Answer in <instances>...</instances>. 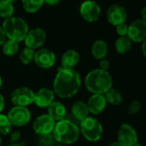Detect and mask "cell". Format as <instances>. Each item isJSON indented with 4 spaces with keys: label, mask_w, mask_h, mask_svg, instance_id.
<instances>
[{
    "label": "cell",
    "mask_w": 146,
    "mask_h": 146,
    "mask_svg": "<svg viewBox=\"0 0 146 146\" xmlns=\"http://www.w3.org/2000/svg\"><path fill=\"white\" fill-rule=\"evenodd\" d=\"M81 86L80 74L74 70L59 68L53 82L54 93L62 98H69L74 96Z\"/></svg>",
    "instance_id": "6da1fadb"
},
{
    "label": "cell",
    "mask_w": 146,
    "mask_h": 146,
    "mask_svg": "<svg viewBox=\"0 0 146 146\" xmlns=\"http://www.w3.org/2000/svg\"><path fill=\"white\" fill-rule=\"evenodd\" d=\"M86 89L93 94H104L113 86V79L109 72L97 68L90 71L86 76Z\"/></svg>",
    "instance_id": "7a4b0ae2"
},
{
    "label": "cell",
    "mask_w": 146,
    "mask_h": 146,
    "mask_svg": "<svg viewBox=\"0 0 146 146\" xmlns=\"http://www.w3.org/2000/svg\"><path fill=\"white\" fill-rule=\"evenodd\" d=\"M79 126L74 122L63 119L55 125L52 134L55 140L62 145H68L75 143L80 136Z\"/></svg>",
    "instance_id": "3957f363"
},
{
    "label": "cell",
    "mask_w": 146,
    "mask_h": 146,
    "mask_svg": "<svg viewBox=\"0 0 146 146\" xmlns=\"http://www.w3.org/2000/svg\"><path fill=\"white\" fill-rule=\"evenodd\" d=\"M2 28L8 39L15 41L17 43L24 40L29 31L28 25L24 19L14 16L3 21Z\"/></svg>",
    "instance_id": "277c9868"
},
{
    "label": "cell",
    "mask_w": 146,
    "mask_h": 146,
    "mask_svg": "<svg viewBox=\"0 0 146 146\" xmlns=\"http://www.w3.org/2000/svg\"><path fill=\"white\" fill-rule=\"evenodd\" d=\"M80 132L91 142L98 141L103 135V127L100 121L94 117H86L80 123Z\"/></svg>",
    "instance_id": "5b68a950"
},
{
    "label": "cell",
    "mask_w": 146,
    "mask_h": 146,
    "mask_svg": "<svg viewBox=\"0 0 146 146\" xmlns=\"http://www.w3.org/2000/svg\"><path fill=\"white\" fill-rule=\"evenodd\" d=\"M34 92L27 87H18L10 94V100L15 106L26 107L33 103Z\"/></svg>",
    "instance_id": "8992f818"
},
{
    "label": "cell",
    "mask_w": 146,
    "mask_h": 146,
    "mask_svg": "<svg viewBox=\"0 0 146 146\" xmlns=\"http://www.w3.org/2000/svg\"><path fill=\"white\" fill-rule=\"evenodd\" d=\"M7 117L11 125L23 127L30 121L31 113L26 107L15 106L9 111Z\"/></svg>",
    "instance_id": "52a82bcc"
},
{
    "label": "cell",
    "mask_w": 146,
    "mask_h": 146,
    "mask_svg": "<svg viewBox=\"0 0 146 146\" xmlns=\"http://www.w3.org/2000/svg\"><path fill=\"white\" fill-rule=\"evenodd\" d=\"M117 141L122 146H133L138 142V134L131 125L123 123L119 127Z\"/></svg>",
    "instance_id": "ba28073f"
},
{
    "label": "cell",
    "mask_w": 146,
    "mask_h": 146,
    "mask_svg": "<svg viewBox=\"0 0 146 146\" xmlns=\"http://www.w3.org/2000/svg\"><path fill=\"white\" fill-rule=\"evenodd\" d=\"M46 37L47 35L44 29L40 27H35L28 31L24 41L27 48L35 50L41 47L44 44Z\"/></svg>",
    "instance_id": "9c48e42d"
},
{
    "label": "cell",
    "mask_w": 146,
    "mask_h": 146,
    "mask_svg": "<svg viewBox=\"0 0 146 146\" xmlns=\"http://www.w3.org/2000/svg\"><path fill=\"white\" fill-rule=\"evenodd\" d=\"M80 13L87 22H96L101 15V8L94 1H86L80 5Z\"/></svg>",
    "instance_id": "30bf717a"
},
{
    "label": "cell",
    "mask_w": 146,
    "mask_h": 146,
    "mask_svg": "<svg viewBox=\"0 0 146 146\" xmlns=\"http://www.w3.org/2000/svg\"><path fill=\"white\" fill-rule=\"evenodd\" d=\"M127 37L131 40V42H144L146 38V21L138 19L131 23L128 27Z\"/></svg>",
    "instance_id": "8fae6325"
},
{
    "label": "cell",
    "mask_w": 146,
    "mask_h": 146,
    "mask_svg": "<svg viewBox=\"0 0 146 146\" xmlns=\"http://www.w3.org/2000/svg\"><path fill=\"white\" fill-rule=\"evenodd\" d=\"M127 18V12L125 7L120 3L112 4L107 10V20L114 26L125 23Z\"/></svg>",
    "instance_id": "7c38bea8"
},
{
    "label": "cell",
    "mask_w": 146,
    "mask_h": 146,
    "mask_svg": "<svg viewBox=\"0 0 146 146\" xmlns=\"http://www.w3.org/2000/svg\"><path fill=\"white\" fill-rule=\"evenodd\" d=\"M56 121L48 115H42L38 116L33 122V127L35 133L39 135L52 133Z\"/></svg>",
    "instance_id": "4fadbf2b"
},
{
    "label": "cell",
    "mask_w": 146,
    "mask_h": 146,
    "mask_svg": "<svg viewBox=\"0 0 146 146\" xmlns=\"http://www.w3.org/2000/svg\"><path fill=\"white\" fill-rule=\"evenodd\" d=\"M34 62L41 68H50L56 62V56L48 49H40L34 53Z\"/></svg>",
    "instance_id": "5bb4252c"
},
{
    "label": "cell",
    "mask_w": 146,
    "mask_h": 146,
    "mask_svg": "<svg viewBox=\"0 0 146 146\" xmlns=\"http://www.w3.org/2000/svg\"><path fill=\"white\" fill-rule=\"evenodd\" d=\"M89 115V111H88V108L87 105L85 102L81 101V100H78L76 102H74L71 107V118L65 116V119L74 122V124L80 125V123L86 119V117H88Z\"/></svg>",
    "instance_id": "9a60e30c"
},
{
    "label": "cell",
    "mask_w": 146,
    "mask_h": 146,
    "mask_svg": "<svg viewBox=\"0 0 146 146\" xmlns=\"http://www.w3.org/2000/svg\"><path fill=\"white\" fill-rule=\"evenodd\" d=\"M55 93L48 88H41L34 93L33 103L39 108L48 107L54 102Z\"/></svg>",
    "instance_id": "2e32d148"
},
{
    "label": "cell",
    "mask_w": 146,
    "mask_h": 146,
    "mask_svg": "<svg viewBox=\"0 0 146 146\" xmlns=\"http://www.w3.org/2000/svg\"><path fill=\"white\" fill-rule=\"evenodd\" d=\"M86 105L89 113H92V115H99L105 110L107 102L104 94H93L89 98Z\"/></svg>",
    "instance_id": "e0dca14e"
},
{
    "label": "cell",
    "mask_w": 146,
    "mask_h": 146,
    "mask_svg": "<svg viewBox=\"0 0 146 146\" xmlns=\"http://www.w3.org/2000/svg\"><path fill=\"white\" fill-rule=\"evenodd\" d=\"M48 115H50L55 121H60L65 119L67 115V110L63 104L58 101L52 102L48 106Z\"/></svg>",
    "instance_id": "ac0fdd59"
},
{
    "label": "cell",
    "mask_w": 146,
    "mask_h": 146,
    "mask_svg": "<svg viewBox=\"0 0 146 146\" xmlns=\"http://www.w3.org/2000/svg\"><path fill=\"white\" fill-rule=\"evenodd\" d=\"M80 60V54L75 50H68L63 55L61 58V64L62 68L72 69L74 68Z\"/></svg>",
    "instance_id": "d6986e66"
},
{
    "label": "cell",
    "mask_w": 146,
    "mask_h": 146,
    "mask_svg": "<svg viewBox=\"0 0 146 146\" xmlns=\"http://www.w3.org/2000/svg\"><path fill=\"white\" fill-rule=\"evenodd\" d=\"M108 50H109L108 44L103 39H98L92 44V54L98 60H102L105 58L108 53Z\"/></svg>",
    "instance_id": "ffe728a7"
},
{
    "label": "cell",
    "mask_w": 146,
    "mask_h": 146,
    "mask_svg": "<svg viewBox=\"0 0 146 146\" xmlns=\"http://www.w3.org/2000/svg\"><path fill=\"white\" fill-rule=\"evenodd\" d=\"M104 95L107 104H110L111 105L117 106V105L121 104V103L123 102V98H122L121 93L116 89L111 88Z\"/></svg>",
    "instance_id": "44dd1931"
},
{
    "label": "cell",
    "mask_w": 146,
    "mask_h": 146,
    "mask_svg": "<svg viewBox=\"0 0 146 146\" xmlns=\"http://www.w3.org/2000/svg\"><path fill=\"white\" fill-rule=\"evenodd\" d=\"M131 45L132 42L127 36L118 38L115 43V50L120 54H125L129 51V50L131 49Z\"/></svg>",
    "instance_id": "7402d4cb"
},
{
    "label": "cell",
    "mask_w": 146,
    "mask_h": 146,
    "mask_svg": "<svg viewBox=\"0 0 146 146\" xmlns=\"http://www.w3.org/2000/svg\"><path fill=\"white\" fill-rule=\"evenodd\" d=\"M44 1H39V0H24L22 1V7L23 9L28 12V13H35L38 10H39L43 4H44Z\"/></svg>",
    "instance_id": "603a6c76"
},
{
    "label": "cell",
    "mask_w": 146,
    "mask_h": 146,
    "mask_svg": "<svg viewBox=\"0 0 146 146\" xmlns=\"http://www.w3.org/2000/svg\"><path fill=\"white\" fill-rule=\"evenodd\" d=\"M14 5L10 1H0V17L8 19L14 14Z\"/></svg>",
    "instance_id": "cb8c5ba5"
},
{
    "label": "cell",
    "mask_w": 146,
    "mask_h": 146,
    "mask_svg": "<svg viewBox=\"0 0 146 146\" xmlns=\"http://www.w3.org/2000/svg\"><path fill=\"white\" fill-rule=\"evenodd\" d=\"M19 50V43L8 39L3 44V51L6 56H12L17 53Z\"/></svg>",
    "instance_id": "d4e9b609"
},
{
    "label": "cell",
    "mask_w": 146,
    "mask_h": 146,
    "mask_svg": "<svg viewBox=\"0 0 146 146\" xmlns=\"http://www.w3.org/2000/svg\"><path fill=\"white\" fill-rule=\"evenodd\" d=\"M34 50H32L30 48H24L20 54V61L23 64H29L33 61L34 58Z\"/></svg>",
    "instance_id": "484cf974"
},
{
    "label": "cell",
    "mask_w": 146,
    "mask_h": 146,
    "mask_svg": "<svg viewBox=\"0 0 146 146\" xmlns=\"http://www.w3.org/2000/svg\"><path fill=\"white\" fill-rule=\"evenodd\" d=\"M12 128V125L9 122L7 115L0 114V134L8 135Z\"/></svg>",
    "instance_id": "4316f807"
},
{
    "label": "cell",
    "mask_w": 146,
    "mask_h": 146,
    "mask_svg": "<svg viewBox=\"0 0 146 146\" xmlns=\"http://www.w3.org/2000/svg\"><path fill=\"white\" fill-rule=\"evenodd\" d=\"M38 141L39 146H53L55 145V142H56L52 133L39 135Z\"/></svg>",
    "instance_id": "83f0119b"
},
{
    "label": "cell",
    "mask_w": 146,
    "mask_h": 146,
    "mask_svg": "<svg viewBox=\"0 0 146 146\" xmlns=\"http://www.w3.org/2000/svg\"><path fill=\"white\" fill-rule=\"evenodd\" d=\"M140 108H141V104L139 100H134L133 101L130 105L128 106V114L133 115H135L137 114L139 110H140Z\"/></svg>",
    "instance_id": "f1b7e54d"
},
{
    "label": "cell",
    "mask_w": 146,
    "mask_h": 146,
    "mask_svg": "<svg viewBox=\"0 0 146 146\" xmlns=\"http://www.w3.org/2000/svg\"><path fill=\"white\" fill-rule=\"evenodd\" d=\"M127 30H128V26L126 23H122V24H120V25H118V26L115 27L116 33L120 37H125V36H127Z\"/></svg>",
    "instance_id": "f546056e"
},
{
    "label": "cell",
    "mask_w": 146,
    "mask_h": 146,
    "mask_svg": "<svg viewBox=\"0 0 146 146\" xmlns=\"http://www.w3.org/2000/svg\"><path fill=\"white\" fill-rule=\"evenodd\" d=\"M99 65H100V69L101 70L108 72L109 68H110V60H108L106 58H104V59L100 60Z\"/></svg>",
    "instance_id": "4dcf8cb0"
},
{
    "label": "cell",
    "mask_w": 146,
    "mask_h": 146,
    "mask_svg": "<svg viewBox=\"0 0 146 146\" xmlns=\"http://www.w3.org/2000/svg\"><path fill=\"white\" fill-rule=\"evenodd\" d=\"M21 133L20 131H15L12 133L11 135V141L12 142H17L19 140V139L21 138Z\"/></svg>",
    "instance_id": "1f68e13d"
},
{
    "label": "cell",
    "mask_w": 146,
    "mask_h": 146,
    "mask_svg": "<svg viewBox=\"0 0 146 146\" xmlns=\"http://www.w3.org/2000/svg\"><path fill=\"white\" fill-rule=\"evenodd\" d=\"M6 40V36L4 34V32L2 28V27H0V45H2Z\"/></svg>",
    "instance_id": "d6a6232c"
},
{
    "label": "cell",
    "mask_w": 146,
    "mask_h": 146,
    "mask_svg": "<svg viewBox=\"0 0 146 146\" xmlns=\"http://www.w3.org/2000/svg\"><path fill=\"white\" fill-rule=\"evenodd\" d=\"M3 108H4V98L3 97V95L0 94V113L2 112Z\"/></svg>",
    "instance_id": "836d02e7"
},
{
    "label": "cell",
    "mask_w": 146,
    "mask_h": 146,
    "mask_svg": "<svg viewBox=\"0 0 146 146\" xmlns=\"http://www.w3.org/2000/svg\"><path fill=\"white\" fill-rule=\"evenodd\" d=\"M146 8L145 7H144L143 8V9H142V11H141V15H142V19L141 20H143V21H146Z\"/></svg>",
    "instance_id": "e575fe53"
},
{
    "label": "cell",
    "mask_w": 146,
    "mask_h": 146,
    "mask_svg": "<svg viewBox=\"0 0 146 146\" xmlns=\"http://www.w3.org/2000/svg\"><path fill=\"white\" fill-rule=\"evenodd\" d=\"M45 3L49 5H54V4L58 3V1H46Z\"/></svg>",
    "instance_id": "d590c367"
},
{
    "label": "cell",
    "mask_w": 146,
    "mask_h": 146,
    "mask_svg": "<svg viewBox=\"0 0 146 146\" xmlns=\"http://www.w3.org/2000/svg\"><path fill=\"white\" fill-rule=\"evenodd\" d=\"M142 50H143V54H144V56H145V55H146V52H145V41H144V42H143V45H142Z\"/></svg>",
    "instance_id": "8d00e7d4"
},
{
    "label": "cell",
    "mask_w": 146,
    "mask_h": 146,
    "mask_svg": "<svg viewBox=\"0 0 146 146\" xmlns=\"http://www.w3.org/2000/svg\"><path fill=\"white\" fill-rule=\"evenodd\" d=\"M110 146H122L118 141H115V142H113V143H111Z\"/></svg>",
    "instance_id": "74e56055"
},
{
    "label": "cell",
    "mask_w": 146,
    "mask_h": 146,
    "mask_svg": "<svg viewBox=\"0 0 146 146\" xmlns=\"http://www.w3.org/2000/svg\"><path fill=\"white\" fill-rule=\"evenodd\" d=\"M9 146H25V145H24V144H23V143H21V144H12V145H10Z\"/></svg>",
    "instance_id": "f35d334b"
},
{
    "label": "cell",
    "mask_w": 146,
    "mask_h": 146,
    "mask_svg": "<svg viewBox=\"0 0 146 146\" xmlns=\"http://www.w3.org/2000/svg\"><path fill=\"white\" fill-rule=\"evenodd\" d=\"M133 146H141V145H140V144H139V142H137L136 144H134V145H133Z\"/></svg>",
    "instance_id": "ab89813d"
},
{
    "label": "cell",
    "mask_w": 146,
    "mask_h": 146,
    "mask_svg": "<svg viewBox=\"0 0 146 146\" xmlns=\"http://www.w3.org/2000/svg\"><path fill=\"white\" fill-rule=\"evenodd\" d=\"M2 83H3V80H2V77H1V75H0V86H2Z\"/></svg>",
    "instance_id": "60d3db41"
},
{
    "label": "cell",
    "mask_w": 146,
    "mask_h": 146,
    "mask_svg": "<svg viewBox=\"0 0 146 146\" xmlns=\"http://www.w3.org/2000/svg\"><path fill=\"white\" fill-rule=\"evenodd\" d=\"M53 146H64V145H55Z\"/></svg>",
    "instance_id": "b9f144b4"
},
{
    "label": "cell",
    "mask_w": 146,
    "mask_h": 146,
    "mask_svg": "<svg viewBox=\"0 0 146 146\" xmlns=\"http://www.w3.org/2000/svg\"><path fill=\"white\" fill-rule=\"evenodd\" d=\"M1 143H2V139H1V137H0V146H1Z\"/></svg>",
    "instance_id": "7bdbcfd3"
}]
</instances>
